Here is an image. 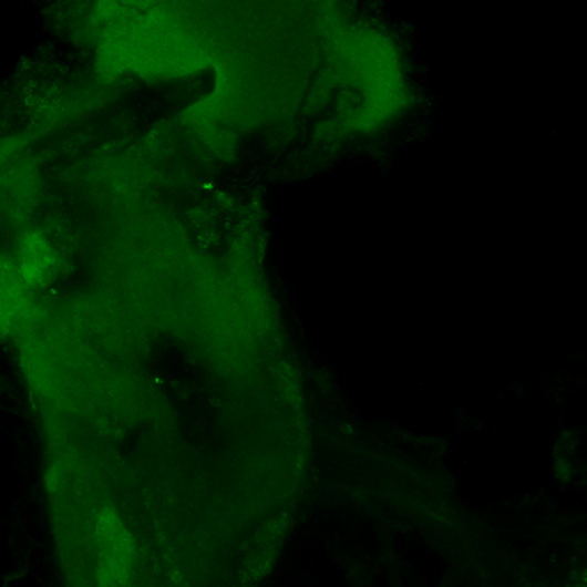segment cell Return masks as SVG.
<instances>
[{
  "label": "cell",
  "instance_id": "6da1fadb",
  "mask_svg": "<svg viewBox=\"0 0 587 587\" xmlns=\"http://www.w3.org/2000/svg\"><path fill=\"white\" fill-rule=\"evenodd\" d=\"M96 533H100V556H102V574L109 576L111 583H117L124 578V567L128 560V539L122 528L120 521L106 512L100 518V526H96Z\"/></svg>",
  "mask_w": 587,
  "mask_h": 587
},
{
  "label": "cell",
  "instance_id": "7a4b0ae2",
  "mask_svg": "<svg viewBox=\"0 0 587 587\" xmlns=\"http://www.w3.org/2000/svg\"><path fill=\"white\" fill-rule=\"evenodd\" d=\"M19 267H21V274L28 282L44 285L55 276L58 259H55V253L51 250V246L42 237L32 235L21 244Z\"/></svg>",
  "mask_w": 587,
  "mask_h": 587
}]
</instances>
